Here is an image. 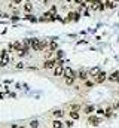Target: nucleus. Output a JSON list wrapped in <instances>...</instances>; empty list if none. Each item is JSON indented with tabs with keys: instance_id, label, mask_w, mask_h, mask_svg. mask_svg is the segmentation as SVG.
I'll use <instances>...</instances> for the list:
<instances>
[{
	"instance_id": "19",
	"label": "nucleus",
	"mask_w": 119,
	"mask_h": 128,
	"mask_svg": "<svg viewBox=\"0 0 119 128\" xmlns=\"http://www.w3.org/2000/svg\"><path fill=\"white\" fill-rule=\"evenodd\" d=\"M94 110H95V107H94V106H86V107L84 109V112H85L86 115H91V113H92Z\"/></svg>"
},
{
	"instance_id": "24",
	"label": "nucleus",
	"mask_w": 119,
	"mask_h": 128,
	"mask_svg": "<svg viewBox=\"0 0 119 128\" xmlns=\"http://www.w3.org/2000/svg\"><path fill=\"white\" fill-rule=\"evenodd\" d=\"M70 110H76V112H79V110H80V106H79V104H72V106H70Z\"/></svg>"
},
{
	"instance_id": "29",
	"label": "nucleus",
	"mask_w": 119,
	"mask_h": 128,
	"mask_svg": "<svg viewBox=\"0 0 119 128\" xmlns=\"http://www.w3.org/2000/svg\"><path fill=\"white\" fill-rule=\"evenodd\" d=\"M24 18H26V20H30V21H36V18H34L33 15H30V14H27V15H26Z\"/></svg>"
},
{
	"instance_id": "3",
	"label": "nucleus",
	"mask_w": 119,
	"mask_h": 128,
	"mask_svg": "<svg viewBox=\"0 0 119 128\" xmlns=\"http://www.w3.org/2000/svg\"><path fill=\"white\" fill-rule=\"evenodd\" d=\"M89 8H91L92 10H103V9H106V8H104V3H103L101 0H92V2L89 3Z\"/></svg>"
},
{
	"instance_id": "25",
	"label": "nucleus",
	"mask_w": 119,
	"mask_h": 128,
	"mask_svg": "<svg viewBox=\"0 0 119 128\" xmlns=\"http://www.w3.org/2000/svg\"><path fill=\"white\" fill-rule=\"evenodd\" d=\"M112 115H113V109H112V107H107V109H106V115H104V116H112Z\"/></svg>"
},
{
	"instance_id": "30",
	"label": "nucleus",
	"mask_w": 119,
	"mask_h": 128,
	"mask_svg": "<svg viewBox=\"0 0 119 128\" xmlns=\"http://www.w3.org/2000/svg\"><path fill=\"white\" fill-rule=\"evenodd\" d=\"M73 82H74V79H66V84L67 85H73Z\"/></svg>"
},
{
	"instance_id": "31",
	"label": "nucleus",
	"mask_w": 119,
	"mask_h": 128,
	"mask_svg": "<svg viewBox=\"0 0 119 128\" xmlns=\"http://www.w3.org/2000/svg\"><path fill=\"white\" fill-rule=\"evenodd\" d=\"M84 2H85V0H74V3H78V4H82Z\"/></svg>"
},
{
	"instance_id": "35",
	"label": "nucleus",
	"mask_w": 119,
	"mask_h": 128,
	"mask_svg": "<svg viewBox=\"0 0 119 128\" xmlns=\"http://www.w3.org/2000/svg\"><path fill=\"white\" fill-rule=\"evenodd\" d=\"M66 2H67V3H72V2H73V0H66Z\"/></svg>"
},
{
	"instance_id": "13",
	"label": "nucleus",
	"mask_w": 119,
	"mask_h": 128,
	"mask_svg": "<svg viewBox=\"0 0 119 128\" xmlns=\"http://www.w3.org/2000/svg\"><path fill=\"white\" fill-rule=\"evenodd\" d=\"M88 122L91 125H98V124H100V118H98V116H89Z\"/></svg>"
},
{
	"instance_id": "2",
	"label": "nucleus",
	"mask_w": 119,
	"mask_h": 128,
	"mask_svg": "<svg viewBox=\"0 0 119 128\" xmlns=\"http://www.w3.org/2000/svg\"><path fill=\"white\" fill-rule=\"evenodd\" d=\"M62 76H64V79H76V78H78V73H76L72 67H66Z\"/></svg>"
},
{
	"instance_id": "32",
	"label": "nucleus",
	"mask_w": 119,
	"mask_h": 128,
	"mask_svg": "<svg viewBox=\"0 0 119 128\" xmlns=\"http://www.w3.org/2000/svg\"><path fill=\"white\" fill-rule=\"evenodd\" d=\"M12 128H24V127H20V125H12Z\"/></svg>"
},
{
	"instance_id": "11",
	"label": "nucleus",
	"mask_w": 119,
	"mask_h": 128,
	"mask_svg": "<svg viewBox=\"0 0 119 128\" xmlns=\"http://www.w3.org/2000/svg\"><path fill=\"white\" fill-rule=\"evenodd\" d=\"M78 78H79V79H82L84 82H85V80H88V72H85V70L78 72Z\"/></svg>"
},
{
	"instance_id": "16",
	"label": "nucleus",
	"mask_w": 119,
	"mask_h": 128,
	"mask_svg": "<svg viewBox=\"0 0 119 128\" xmlns=\"http://www.w3.org/2000/svg\"><path fill=\"white\" fill-rule=\"evenodd\" d=\"M70 119H73V121L79 119V112H76V110H70Z\"/></svg>"
},
{
	"instance_id": "12",
	"label": "nucleus",
	"mask_w": 119,
	"mask_h": 128,
	"mask_svg": "<svg viewBox=\"0 0 119 128\" xmlns=\"http://www.w3.org/2000/svg\"><path fill=\"white\" fill-rule=\"evenodd\" d=\"M52 116H54L55 119H61V118L64 116V112H62L61 109H57V110H54V112H52Z\"/></svg>"
},
{
	"instance_id": "7",
	"label": "nucleus",
	"mask_w": 119,
	"mask_h": 128,
	"mask_svg": "<svg viewBox=\"0 0 119 128\" xmlns=\"http://www.w3.org/2000/svg\"><path fill=\"white\" fill-rule=\"evenodd\" d=\"M79 12H68L67 14V20L66 21H78L79 20Z\"/></svg>"
},
{
	"instance_id": "21",
	"label": "nucleus",
	"mask_w": 119,
	"mask_h": 128,
	"mask_svg": "<svg viewBox=\"0 0 119 128\" xmlns=\"http://www.w3.org/2000/svg\"><path fill=\"white\" fill-rule=\"evenodd\" d=\"M62 57H64L62 51H55V60H62Z\"/></svg>"
},
{
	"instance_id": "1",
	"label": "nucleus",
	"mask_w": 119,
	"mask_h": 128,
	"mask_svg": "<svg viewBox=\"0 0 119 128\" xmlns=\"http://www.w3.org/2000/svg\"><path fill=\"white\" fill-rule=\"evenodd\" d=\"M30 46H31V49L33 51H43L45 49V46H48V43L46 42H42V40H39V39H30Z\"/></svg>"
},
{
	"instance_id": "23",
	"label": "nucleus",
	"mask_w": 119,
	"mask_h": 128,
	"mask_svg": "<svg viewBox=\"0 0 119 128\" xmlns=\"http://www.w3.org/2000/svg\"><path fill=\"white\" fill-rule=\"evenodd\" d=\"M48 46H49V51H55V49H57V43H55V42H51Z\"/></svg>"
},
{
	"instance_id": "18",
	"label": "nucleus",
	"mask_w": 119,
	"mask_h": 128,
	"mask_svg": "<svg viewBox=\"0 0 119 128\" xmlns=\"http://www.w3.org/2000/svg\"><path fill=\"white\" fill-rule=\"evenodd\" d=\"M89 73H91V76H92V78H95V76L100 73V68H98V67H94V68H91V70H89Z\"/></svg>"
},
{
	"instance_id": "10",
	"label": "nucleus",
	"mask_w": 119,
	"mask_h": 128,
	"mask_svg": "<svg viewBox=\"0 0 119 128\" xmlns=\"http://www.w3.org/2000/svg\"><path fill=\"white\" fill-rule=\"evenodd\" d=\"M21 46H22V43H20V42H14V43L9 45V49H12V51H20Z\"/></svg>"
},
{
	"instance_id": "26",
	"label": "nucleus",
	"mask_w": 119,
	"mask_h": 128,
	"mask_svg": "<svg viewBox=\"0 0 119 128\" xmlns=\"http://www.w3.org/2000/svg\"><path fill=\"white\" fill-rule=\"evenodd\" d=\"M64 124H66V128H70L72 125H73V119H68V121H66Z\"/></svg>"
},
{
	"instance_id": "34",
	"label": "nucleus",
	"mask_w": 119,
	"mask_h": 128,
	"mask_svg": "<svg viewBox=\"0 0 119 128\" xmlns=\"http://www.w3.org/2000/svg\"><path fill=\"white\" fill-rule=\"evenodd\" d=\"M91 2H92V0H85V3H91Z\"/></svg>"
},
{
	"instance_id": "17",
	"label": "nucleus",
	"mask_w": 119,
	"mask_h": 128,
	"mask_svg": "<svg viewBox=\"0 0 119 128\" xmlns=\"http://www.w3.org/2000/svg\"><path fill=\"white\" fill-rule=\"evenodd\" d=\"M109 79H110V80H115V82H119V73H118V72L112 73V74L109 76Z\"/></svg>"
},
{
	"instance_id": "20",
	"label": "nucleus",
	"mask_w": 119,
	"mask_h": 128,
	"mask_svg": "<svg viewBox=\"0 0 119 128\" xmlns=\"http://www.w3.org/2000/svg\"><path fill=\"white\" fill-rule=\"evenodd\" d=\"M30 128H39V121L37 119H33V121H30Z\"/></svg>"
},
{
	"instance_id": "15",
	"label": "nucleus",
	"mask_w": 119,
	"mask_h": 128,
	"mask_svg": "<svg viewBox=\"0 0 119 128\" xmlns=\"http://www.w3.org/2000/svg\"><path fill=\"white\" fill-rule=\"evenodd\" d=\"M22 9H24V12H27V14H30V12L33 10V4H31V2H27V3H24Z\"/></svg>"
},
{
	"instance_id": "5",
	"label": "nucleus",
	"mask_w": 119,
	"mask_h": 128,
	"mask_svg": "<svg viewBox=\"0 0 119 128\" xmlns=\"http://www.w3.org/2000/svg\"><path fill=\"white\" fill-rule=\"evenodd\" d=\"M55 67H57V60H55V58L46 60V61L43 63V68H46V70H51V68H55Z\"/></svg>"
},
{
	"instance_id": "14",
	"label": "nucleus",
	"mask_w": 119,
	"mask_h": 128,
	"mask_svg": "<svg viewBox=\"0 0 119 128\" xmlns=\"http://www.w3.org/2000/svg\"><path fill=\"white\" fill-rule=\"evenodd\" d=\"M116 6V2H113V0H106L104 2V8H107V9H113Z\"/></svg>"
},
{
	"instance_id": "22",
	"label": "nucleus",
	"mask_w": 119,
	"mask_h": 128,
	"mask_svg": "<svg viewBox=\"0 0 119 128\" xmlns=\"http://www.w3.org/2000/svg\"><path fill=\"white\" fill-rule=\"evenodd\" d=\"M95 112H97V116L100 115V116H103V115H106V110L104 109H101V107H98V109H95Z\"/></svg>"
},
{
	"instance_id": "33",
	"label": "nucleus",
	"mask_w": 119,
	"mask_h": 128,
	"mask_svg": "<svg viewBox=\"0 0 119 128\" xmlns=\"http://www.w3.org/2000/svg\"><path fill=\"white\" fill-rule=\"evenodd\" d=\"M115 109H119V101L116 103V104H115Z\"/></svg>"
},
{
	"instance_id": "4",
	"label": "nucleus",
	"mask_w": 119,
	"mask_h": 128,
	"mask_svg": "<svg viewBox=\"0 0 119 128\" xmlns=\"http://www.w3.org/2000/svg\"><path fill=\"white\" fill-rule=\"evenodd\" d=\"M9 64V52L8 51H0V67H4Z\"/></svg>"
},
{
	"instance_id": "8",
	"label": "nucleus",
	"mask_w": 119,
	"mask_h": 128,
	"mask_svg": "<svg viewBox=\"0 0 119 128\" xmlns=\"http://www.w3.org/2000/svg\"><path fill=\"white\" fill-rule=\"evenodd\" d=\"M64 68H66L64 66H57V67L54 68V74H55V76H62V74H64Z\"/></svg>"
},
{
	"instance_id": "28",
	"label": "nucleus",
	"mask_w": 119,
	"mask_h": 128,
	"mask_svg": "<svg viewBox=\"0 0 119 128\" xmlns=\"http://www.w3.org/2000/svg\"><path fill=\"white\" fill-rule=\"evenodd\" d=\"M22 2H24V0H12V4L20 6V4H22Z\"/></svg>"
},
{
	"instance_id": "36",
	"label": "nucleus",
	"mask_w": 119,
	"mask_h": 128,
	"mask_svg": "<svg viewBox=\"0 0 119 128\" xmlns=\"http://www.w3.org/2000/svg\"><path fill=\"white\" fill-rule=\"evenodd\" d=\"M0 16H4V15H3V12H0Z\"/></svg>"
},
{
	"instance_id": "27",
	"label": "nucleus",
	"mask_w": 119,
	"mask_h": 128,
	"mask_svg": "<svg viewBox=\"0 0 119 128\" xmlns=\"http://www.w3.org/2000/svg\"><path fill=\"white\" fill-rule=\"evenodd\" d=\"M85 86H86V88H92V86H94V82H91V80H85Z\"/></svg>"
},
{
	"instance_id": "6",
	"label": "nucleus",
	"mask_w": 119,
	"mask_h": 128,
	"mask_svg": "<svg viewBox=\"0 0 119 128\" xmlns=\"http://www.w3.org/2000/svg\"><path fill=\"white\" fill-rule=\"evenodd\" d=\"M94 79H95V82H97V84H103V82L107 79V74H106L104 72H100V73H98Z\"/></svg>"
},
{
	"instance_id": "37",
	"label": "nucleus",
	"mask_w": 119,
	"mask_h": 128,
	"mask_svg": "<svg viewBox=\"0 0 119 128\" xmlns=\"http://www.w3.org/2000/svg\"><path fill=\"white\" fill-rule=\"evenodd\" d=\"M28 128H30V127H28Z\"/></svg>"
},
{
	"instance_id": "9",
	"label": "nucleus",
	"mask_w": 119,
	"mask_h": 128,
	"mask_svg": "<svg viewBox=\"0 0 119 128\" xmlns=\"http://www.w3.org/2000/svg\"><path fill=\"white\" fill-rule=\"evenodd\" d=\"M52 128H66V124L61 119H54L52 122Z\"/></svg>"
}]
</instances>
